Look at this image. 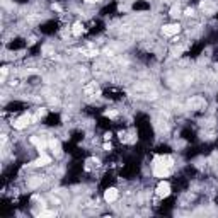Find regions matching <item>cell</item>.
I'll list each match as a JSON object with an SVG mask.
<instances>
[{"label": "cell", "instance_id": "cell-13", "mask_svg": "<svg viewBox=\"0 0 218 218\" xmlns=\"http://www.w3.org/2000/svg\"><path fill=\"white\" fill-rule=\"evenodd\" d=\"M111 148H113V147H111V143H106V145H104V150H111Z\"/></svg>", "mask_w": 218, "mask_h": 218}, {"label": "cell", "instance_id": "cell-8", "mask_svg": "<svg viewBox=\"0 0 218 218\" xmlns=\"http://www.w3.org/2000/svg\"><path fill=\"white\" fill-rule=\"evenodd\" d=\"M104 116H106V118H111V119H114V118H118V111H114V109L104 111Z\"/></svg>", "mask_w": 218, "mask_h": 218}, {"label": "cell", "instance_id": "cell-7", "mask_svg": "<svg viewBox=\"0 0 218 218\" xmlns=\"http://www.w3.org/2000/svg\"><path fill=\"white\" fill-rule=\"evenodd\" d=\"M84 31H85V29H84V26H82L80 22L73 24V29H72V34H73V36H80V34H82Z\"/></svg>", "mask_w": 218, "mask_h": 218}, {"label": "cell", "instance_id": "cell-9", "mask_svg": "<svg viewBox=\"0 0 218 218\" xmlns=\"http://www.w3.org/2000/svg\"><path fill=\"white\" fill-rule=\"evenodd\" d=\"M39 217H56V213L55 211H43V213H39Z\"/></svg>", "mask_w": 218, "mask_h": 218}, {"label": "cell", "instance_id": "cell-3", "mask_svg": "<svg viewBox=\"0 0 218 218\" xmlns=\"http://www.w3.org/2000/svg\"><path fill=\"white\" fill-rule=\"evenodd\" d=\"M29 121H31V116H29V114H24V116H21L19 119H16L12 124H14V128L16 129H22V128H26V126L29 124Z\"/></svg>", "mask_w": 218, "mask_h": 218}, {"label": "cell", "instance_id": "cell-1", "mask_svg": "<svg viewBox=\"0 0 218 218\" xmlns=\"http://www.w3.org/2000/svg\"><path fill=\"white\" fill-rule=\"evenodd\" d=\"M155 194H157L159 198H167V196L170 194V184L169 182H165V181L159 182V186H157V189H155Z\"/></svg>", "mask_w": 218, "mask_h": 218}, {"label": "cell", "instance_id": "cell-2", "mask_svg": "<svg viewBox=\"0 0 218 218\" xmlns=\"http://www.w3.org/2000/svg\"><path fill=\"white\" fill-rule=\"evenodd\" d=\"M118 196H119L118 189H116V187H109V189H106V193H104V201L106 203H114L118 199Z\"/></svg>", "mask_w": 218, "mask_h": 218}, {"label": "cell", "instance_id": "cell-6", "mask_svg": "<svg viewBox=\"0 0 218 218\" xmlns=\"http://www.w3.org/2000/svg\"><path fill=\"white\" fill-rule=\"evenodd\" d=\"M199 7L204 10V12H213L215 10V4L213 2H210V0H204V2H201V5Z\"/></svg>", "mask_w": 218, "mask_h": 218}, {"label": "cell", "instance_id": "cell-15", "mask_svg": "<svg viewBox=\"0 0 218 218\" xmlns=\"http://www.w3.org/2000/svg\"><path fill=\"white\" fill-rule=\"evenodd\" d=\"M85 2H90V4H94V2H101V0H85Z\"/></svg>", "mask_w": 218, "mask_h": 218}, {"label": "cell", "instance_id": "cell-14", "mask_svg": "<svg viewBox=\"0 0 218 218\" xmlns=\"http://www.w3.org/2000/svg\"><path fill=\"white\" fill-rule=\"evenodd\" d=\"M111 137H113L111 133H106V135H104V138H106V140H111Z\"/></svg>", "mask_w": 218, "mask_h": 218}, {"label": "cell", "instance_id": "cell-12", "mask_svg": "<svg viewBox=\"0 0 218 218\" xmlns=\"http://www.w3.org/2000/svg\"><path fill=\"white\" fill-rule=\"evenodd\" d=\"M53 9H55V10H58V12H60V10H61V7H60V5H58V4H53Z\"/></svg>", "mask_w": 218, "mask_h": 218}, {"label": "cell", "instance_id": "cell-4", "mask_svg": "<svg viewBox=\"0 0 218 218\" xmlns=\"http://www.w3.org/2000/svg\"><path fill=\"white\" fill-rule=\"evenodd\" d=\"M179 29H181V26L176 22V24H167L162 27V32L165 34V36H174V34H177Z\"/></svg>", "mask_w": 218, "mask_h": 218}, {"label": "cell", "instance_id": "cell-11", "mask_svg": "<svg viewBox=\"0 0 218 218\" xmlns=\"http://www.w3.org/2000/svg\"><path fill=\"white\" fill-rule=\"evenodd\" d=\"M184 14H186V16H194V10H193V9H186Z\"/></svg>", "mask_w": 218, "mask_h": 218}, {"label": "cell", "instance_id": "cell-5", "mask_svg": "<svg viewBox=\"0 0 218 218\" xmlns=\"http://www.w3.org/2000/svg\"><path fill=\"white\" fill-rule=\"evenodd\" d=\"M48 164H51V157H48V155H44V154H41L36 160L32 162L34 167H44V165H48Z\"/></svg>", "mask_w": 218, "mask_h": 218}, {"label": "cell", "instance_id": "cell-10", "mask_svg": "<svg viewBox=\"0 0 218 218\" xmlns=\"http://www.w3.org/2000/svg\"><path fill=\"white\" fill-rule=\"evenodd\" d=\"M170 16H172V17H179V16H181V14H179V9H176V7L170 9Z\"/></svg>", "mask_w": 218, "mask_h": 218}]
</instances>
